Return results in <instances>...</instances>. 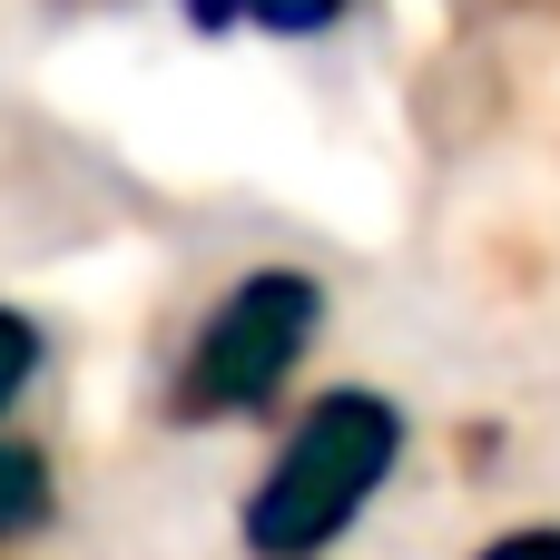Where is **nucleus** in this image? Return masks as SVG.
<instances>
[{"instance_id":"39448f33","label":"nucleus","mask_w":560,"mask_h":560,"mask_svg":"<svg viewBox=\"0 0 560 560\" xmlns=\"http://www.w3.org/2000/svg\"><path fill=\"white\" fill-rule=\"evenodd\" d=\"M39 364H49V335H39L20 305H0V413H10V404L39 384Z\"/></svg>"},{"instance_id":"f03ea898","label":"nucleus","mask_w":560,"mask_h":560,"mask_svg":"<svg viewBox=\"0 0 560 560\" xmlns=\"http://www.w3.org/2000/svg\"><path fill=\"white\" fill-rule=\"evenodd\" d=\"M315 325H325V285L315 276H295V266L236 276L207 305V325L177 354V374H167V423H246V413H266L295 384V364L315 354Z\"/></svg>"},{"instance_id":"f257e3e1","label":"nucleus","mask_w":560,"mask_h":560,"mask_svg":"<svg viewBox=\"0 0 560 560\" xmlns=\"http://www.w3.org/2000/svg\"><path fill=\"white\" fill-rule=\"evenodd\" d=\"M404 463V413L374 394V384H335L295 413V433L276 443L266 482L246 492V551L256 560H315L335 551L364 502L394 482Z\"/></svg>"},{"instance_id":"20e7f679","label":"nucleus","mask_w":560,"mask_h":560,"mask_svg":"<svg viewBox=\"0 0 560 560\" xmlns=\"http://www.w3.org/2000/svg\"><path fill=\"white\" fill-rule=\"evenodd\" d=\"M39 522H49V463L30 443H0V541L39 532Z\"/></svg>"},{"instance_id":"7ed1b4c3","label":"nucleus","mask_w":560,"mask_h":560,"mask_svg":"<svg viewBox=\"0 0 560 560\" xmlns=\"http://www.w3.org/2000/svg\"><path fill=\"white\" fill-rule=\"evenodd\" d=\"M197 20H217V30H266V39H315V30H335L354 0H187Z\"/></svg>"},{"instance_id":"423d86ee","label":"nucleus","mask_w":560,"mask_h":560,"mask_svg":"<svg viewBox=\"0 0 560 560\" xmlns=\"http://www.w3.org/2000/svg\"><path fill=\"white\" fill-rule=\"evenodd\" d=\"M482 560H560V532H551V522H532V532H502Z\"/></svg>"}]
</instances>
